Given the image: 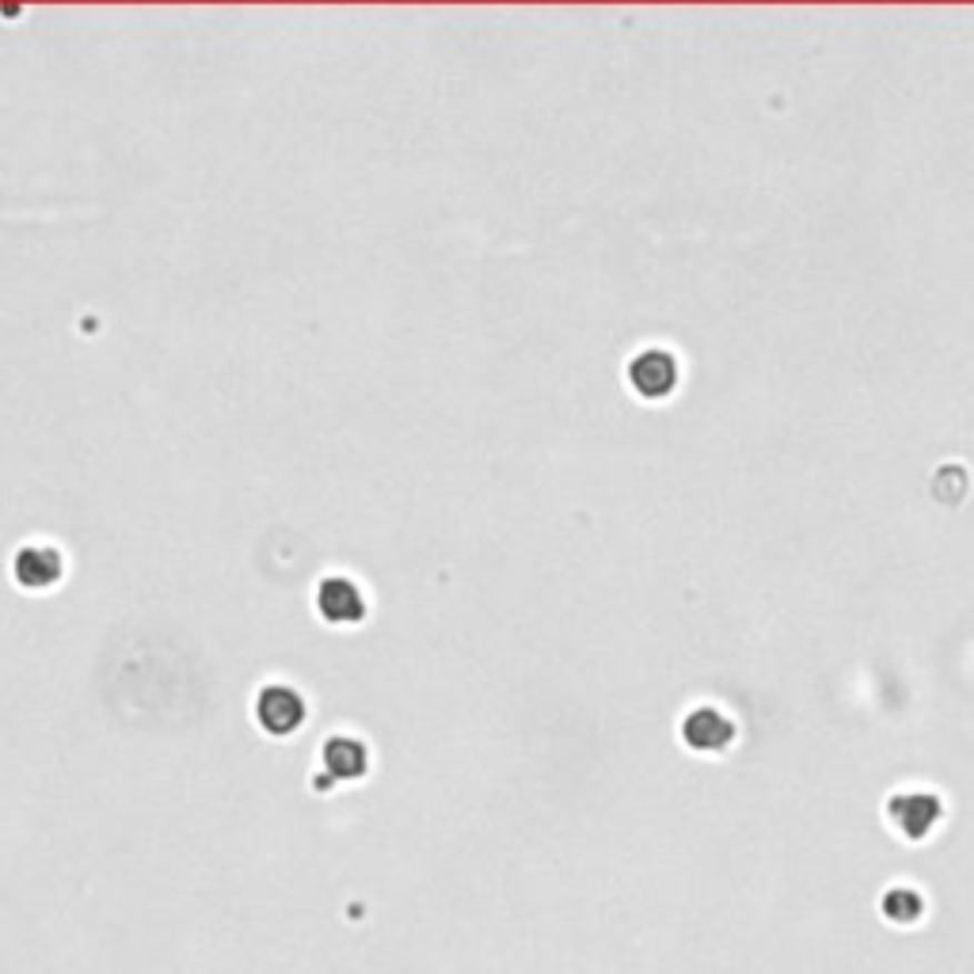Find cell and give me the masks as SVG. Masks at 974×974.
<instances>
[{"instance_id": "obj_3", "label": "cell", "mask_w": 974, "mask_h": 974, "mask_svg": "<svg viewBox=\"0 0 974 974\" xmlns=\"http://www.w3.org/2000/svg\"><path fill=\"white\" fill-rule=\"evenodd\" d=\"M632 385H636L643 396H663V392L674 385V359L659 351H647L632 362Z\"/></svg>"}, {"instance_id": "obj_5", "label": "cell", "mask_w": 974, "mask_h": 974, "mask_svg": "<svg viewBox=\"0 0 974 974\" xmlns=\"http://www.w3.org/2000/svg\"><path fill=\"white\" fill-rule=\"evenodd\" d=\"M328 765H332L339 776H359L362 773V746L339 739V743L328 746Z\"/></svg>"}, {"instance_id": "obj_1", "label": "cell", "mask_w": 974, "mask_h": 974, "mask_svg": "<svg viewBox=\"0 0 974 974\" xmlns=\"http://www.w3.org/2000/svg\"><path fill=\"white\" fill-rule=\"evenodd\" d=\"M259 720L271 735H290L293 727L301 723V701L293 690H282V685H271L259 696Z\"/></svg>"}, {"instance_id": "obj_4", "label": "cell", "mask_w": 974, "mask_h": 974, "mask_svg": "<svg viewBox=\"0 0 974 974\" xmlns=\"http://www.w3.org/2000/svg\"><path fill=\"white\" fill-rule=\"evenodd\" d=\"M61 575V560L53 549H23L16 556V579L23 586H50Z\"/></svg>"}, {"instance_id": "obj_2", "label": "cell", "mask_w": 974, "mask_h": 974, "mask_svg": "<svg viewBox=\"0 0 974 974\" xmlns=\"http://www.w3.org/2000/svg\"><path fill=\"white\" fill-rule=\"evenodd\" d=\"M317 605L320 613L328 616V621L335 624H347V621H362V594L354 590V583H347V579H328L324 586H320L317 594Z\"/></svg>"}]
</instances>
